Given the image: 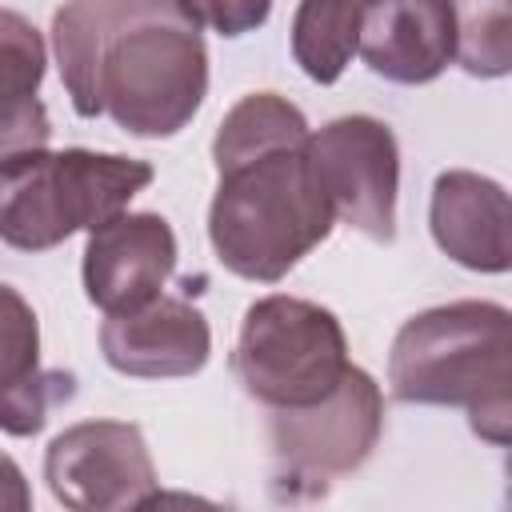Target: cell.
<instances>
[{
  "label": "cell",
  "mask_w": 512,
  "mask_h": 512,
  "mask_svg": "<svg viewBox=\"0 0 512 512\" xmlns=\"http://www.w3.org/2000/svg\"><path fill=\"white\" fill-rule=\"evenodd\" d=\"M52 48L76 116L108 112L140 140L176 136L208 92L200 24L176 0H68Z\"/></svg>",
  "instance_id": "1"
},
{
  "label": "cell",
  "mask_w": 512,
  "mask_h": 512,
  "mask_svg": "<svg viewBox=\"0 0 512 512\" xmlns=\"http://www.w3.org/2000/svg\"><path fill=\"white\" fill-rule=\"evenodd\" d=\"M400 404L464 408L476 436L508 444L512 424V312L492 300H456L400 324L388 356Z\"/></svg>",
  "instance_id": "2"
},
{
  "label": "cell",
  "mask_w": 512,
  "mask_h": 512,
  "mask_svg": "<svg viewBox=\"0 0 512 512\" xmlns=\"http://www.w3.org/2000/svg\"><path fill=\"white\" fill-rule=\"evenodd\" d=\"M216 176L208 240L240 280H284L336 224L312 176L308 140L220 160Z\"/></svg>",
  "instance_id": "3"
},
{
  "label": "cell",
  "mask_w": 512,
  "mask_h": 512,
  "mask_svg": "<svg viewBox=\"0 0 512 512\" xmlns=\"http://www.w3.org/2000/svg\"><path fill=\"white\" fill-rule=\"evenodd\" d=\"M148 184L152 164L120 152H20L0 164V240L20 252L56 248L120 216Z\"/></svg>",
  "instance_id": "4"
},
{
  "label": "cell",
  "mask_w": 512,
  "mask_h": 512,
  "mask_svg": "<svg viewBox=\"0 0 512 512\" xmlns=\"http://www.w3.org/2000/svg\"><path fill=\"white\" fill-rule=\"evenodd\" d=\"M340 320L300 296H264L248 304L232 372L244 392L268 408H300L328 396L348 372Z\"/></svg>",
  "instance_id": "5"
},
{
  "label": "cell",
  "mask_w": 512,
  "mask_h": 512,
  "mask_svg": "<svg viewBox=\"0 0 512 512\" xmlns=\"http://www.w3.org/2000/svg\"><path fill=\"white\" fill-rule=\"evenodd\" d=\"M384 432L380 384L348 364L340 384L316 404L272 408L268 440L276 456V480L320 492L324 484L356 472Z\"/></svg>",
  "instance_id": "6"
},
{
  "label": "cell",
  "mask_w": 512,
  "mask_h": 512,
  "mask_svg": "<svg viewBox=\"0 0 512 512\" xmlns=\"http://www.w3.org/2000/svg\"><path fill=\"white\" fill-rule=\"evenodd\" d=\"M308 164L332 216L376 244L396 240L400 148L384 120L340 116L308 132Z\"/></svg>",
  "instance_id": "7"
},
{
  "label": "cell",
  "mask_w": 512,
  "mask_h": 512,
  "mask_svg": "<svg viewBox=\"0 0 512 512\" xmlns=\"http://www.w3.org/2000/svg\"><path fill=\"white\" fill-rule=\"evenodd\" d=\"M44 480L72 512H128L160 496L144 432L128 420H80L44 452Z\"/></svg>",
  "instance_id": "8"
},
{
  "label": "cell",
  "mask_w": 512,
  "mask_h": 512,
  "mask_svg": "<svg viewBox=\"0 0 512 512\" xmlns=\"http://www.w3.org/2000/svg\"><path fill=\"white\" fill-rule=\"evenodd\" d=\"M176 272V232L156 212H120L88 232L84 292L100 312H132Z\"/></svg>",
  "instance_id": "9"
},
{
  "label": "cell",
  "mask_w": 512,
  "mask_h": 512,
  "mask_svg": "<svg viewBox=\"0 0 512 512\" xmlns=\"http://www.w3.org/2000/svg\"><path fill=\"white\" fill-rule=\"evenodd\" d=\"M100 352L120 376L176 380L196 376L212 356V332L200 308L180 296H152L100 324Z\"/></svg>",
  "instance_id": "10"
},
{
  "label": "cell",
  "mask_w": 512,
  "mask_h": 512,
  "mask_svg": "<svg viewBox=\"0 0 512 512\" xmlns=\"http://www.w3.org/2000/svg\"><path fill=\"white\" fill-rule=\"evenodd\" d=\"M356 52L392 84H428L456 60L452 0H360Z\"/></svg>",
  "instance_id": "11"
},
{
  "label": "cell",
  "mask_w": 512,
  "mask_h": 512,
  "mask_svg": "<svg viewBox=\"0 0 512 512\" xmlns=\"http://www.w3.org/2000/svg\"><path fill=\"white\" fill-rule=\"evenodd\" d=\"M508 192L492 176L448 168L432 184L428 224L432 240L444 256L472 272H508L512 244H508Z\"/></svg>",
  "instance_id": "12"
},
{
  "label": "cell",
  "mask_w": 512,
  "mask_h": 512,
  "mask_svg": "<svg viewBox=\"0 0 512 512\" xmlns=\"http://www.w3.org/2000/svg\"><path fill=\"white\" fill-rule=\"evenodd\" d=\"M76 380L40 364V324L32 304L0 280V432L36 436L48 412L72 400Z\"/></svg>",
  "instance_id": "13"
},
{
  "label": "cell",
  "mask_w": 512,
  "mask_h": 512,
  "mask_svg": "<svg viewBox=\"0 0 512 512\" xmlns=\"http://www.w3.org/2000/svg\"><path fill=\"white\" fill-rule=\"evenodd\" d=\"M44 36L36 24L12 8H0V164L48 148L52 120L40 104V80H44Z\"/></svg>",
  "instance_id": "14"
},
{
  "label": "cell",
  "mask_w": 512,
  "mask_h": 512,
  "mask_svg": "<svg viewBox=\"0 0 512 512\" xmlns=\"http://www.w3.org/2000/svg\"><path fill=\"white\" fill-rule=\"evenodd\" d=\"M360 0H300L292 16V56L316 84H336L356 52Z\"/></svg>",
  "instance_id": "15"
},
{
  "label": "cell",
  "mask_w": 512,
  "mask_h": 512,
  "mask_svg": "<svg viewBox=\"0 0 512 512\" xmlns=\"http://www.w3.org/2000/svg\"><path fill=\"white\" fill-rule=\"evenodd\" d=\"M456 60L468 76L496 80L512 72V0H452Z\"/></svg>",
  "instance_id": "16"
},
{
  "label": "cell",
  "mask_w": 512,
  "mask_h": 512,
  "mask_svg": "<svg viewBox=\"0 0 512 512\" xmlns=\"http://www.w3.org/2000/svg\"><path fill=\"white\" fill-rule=\"evenodd\" d=\"M192 24L200 28H212L220 36H244V32H256L268 12H272V0H176Z\"/></svg>",
  "instance_id": "17"
},
{
  "label": "cell",
  "mask_w": 512,
  "mask_h": 512,
  "mask_svg": "<svg viewBox=\"0 0 512 512\" xmlns=\"http://www.w3.org/2000/svg\"><path fill=\"white\" fill-rule=\"evenodd\" d=\"M32 508V488L20 472V464L0 452V512H28Z\"/></svg>",
  "instance_id": "18"
}]
</instances>
